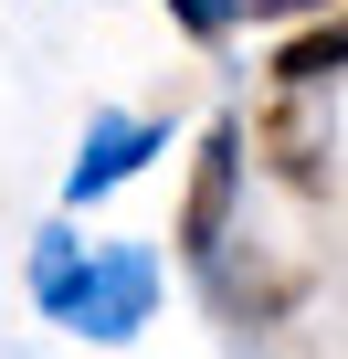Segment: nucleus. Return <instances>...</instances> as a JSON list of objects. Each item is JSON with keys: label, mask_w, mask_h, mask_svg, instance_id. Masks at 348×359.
I'll return each mask as SVG.
<instances>
[{"label": "nucleus", "mask_w": 348, "mask_h": 359, "mask_svg": "<svg viewBox=\"0 0 348 359\" xmlns=\"http://www.w3.org/2000/svg\"><path fill=\"white\" fill-rule=\"evenodd\" d=\"M148 296H158V275H148V254H127V243L43 233V254H32V306H43V317H64V327L127 338V327L148 317Z\"/></svg>", "instance_id": "nucleus-1"}, {"label": "nucleus", "mask_w": 348, "mask_h": 359, "mask_svg": "<svg viewBox=\"0 0 348 359\" xmlns=\"http://www.w3.org/2000/svg\"><path fill=\"white\" fill-rule=\"evenodd\" d=\"M232 201H243V127L222 116V127L201 137V158H190V201H180V254H190V264H222Z\"/></svg>", "instance_id": "nucleus-2"}, {"label": "nucleus", "mask_w": 348, "mask_h": 359, "mask_svg": "<svg viewBox=\"0 0 348 359\" xmlns=\"http://www.w3.org/2000/svg\"><path fill=\"white\" fill-rule=\"evenodd\" d=\"M337 74H348V0L274 43V85H285V95H316V85H337Z\"/></svg>", "instance_id": "nucleus-3"}, {"label": "nucleus", "mask_w": 348, "mask_h": 359, "mask_svg": "<svg viewBox=\"0 0 348 359\" xmlns=\"http://www.w3.org/2000/svg\"><path fill=\"white\" fill-rule=\"evenodd\" d=\"M148 148H158V127H148V116H106V127L85 137L74 180H64V201H106V191H116V180H127V169H137Z\"/></svg>", "instance_id": "nucleus-4"}, {"label": "nucleus", "mask_w": 348, "mask_h": 359, "mask_svg": "<svg viewBox=\"0 0 348 359\" xmlns=\"http://www.w3.org/2000/svg\"><path fill=\"white\" fill-rule=\"evenodd\" d=\"M158 11H169V22H180L190 43H232V32L253 22V0H158Z\"/></svg>", "instance_id": "nucleus-5"}, {"label": "nucleus", "mask_w": 348, "mask_h": 359, "mask_svg": "<svg viewBox=\"0 0 348 359\" xmlns=\"http://www.w3.org/2000/svg\"><path fill=\"white\" fill-rule=\"evenodd\" d=\"M264 137H274V148H285V158H274V169H285V180H295V191H316V137H306V116H295V95H285V106H274V116H264Z\"/></svg>", "instance_id": "nucleus-6"}]
</instances>
